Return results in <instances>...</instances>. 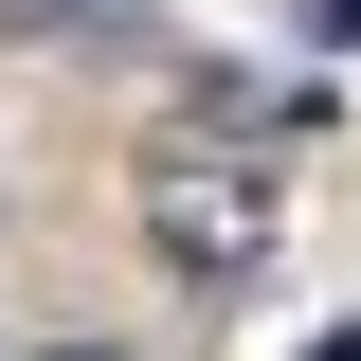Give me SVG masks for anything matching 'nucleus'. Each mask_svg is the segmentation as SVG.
Wrapping results in <instances>:
<instances>
[{
	"label": "nucleus",
	"mask_w": 361,
	"mask_h": 361,
	"mask_svg": "<svg viewBox=\"0 0 361 361\" xmlns=\"http://www.w3.org/2000/svg\"><path fill=\"white\" fill-rule=\"evenodd\" d=\"M145 253H163L180 289H253V271H271V145L163 127V145H145Z\"/></svg>",
	"instance_id": "nucleus-1"
},
{
	"label": "nucleus",
	"mask_w": 361,
	"mask_h": 361,
	"mask_svg": "<svg viewBox=\"0 0 361 361\" xmlns=\"http://www.w3.org/2000/svg\"><path fill=\"white\" fill-rule=\"evenodd\" d=\"M18 18H37V37H90V18H109V0H18Z\"/></svg>",
	"instance_id": "nucleus-2"
},
{
	"label": "nucleus",
	"mask_w": 361,
	"mask_h": 361,
	"mask_svg": "<svg viewBox=\"0 0 361 361\" xmlns=\"http://www.w3.org/2000/svg\"><path fill=\"white\" fill-rule=\"evenodd\" d=\"M307 18H325V37H361V0H307Z\"/></svg>",
	"instance_id": "nucleus-3"
},
{
	"label": "nucleus",
	"mask_w": 361,
	"mask_h": 361,
	"mask_svg": "<svg viewBox=\"0 0 361 361\" xmlns=\"http://www.w3.org/2000/svg\"><path fill=\"white\" fill-rule=\"evenodd\" d=\"M54 361H127V343H54Z\"/></svg>",
	"instance_id": "nucleus-4"
}]
</instances>
